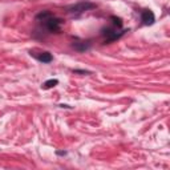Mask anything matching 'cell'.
<instances>
[{"label":"cell","instance_id":"6da1fadb","mask_svg":"<svg viewBox=\"0 0 170 170\" xmlns=\"http://www.w3.org/2000/svg\"><path fill=\"white\" fill-rule=\"evenodd\" d=\"M95 4L93 3H89V1H83V3H78L76 6H72L69 7V12H84V11H88V9H92L95 8Z\"/></svg>","mask_w":170,"mask_h":170},{"label":"cell","instance_id":"7a4b0ae2","mask_svg":"<svg viewBox=\"0 0 170 170\" xmlns=\"http://www.w3.org/2000/svg\"><path fill=\"white\" fill-rule=\"evenodd\" d=\"M45 24H47V28L49 29L51 32H59L60 31V24H61V20L51 16L48 20H45Z\"/></svg>","mask_w":170,"mask_h":170},{"label":"cell","instance_id":"3957f363","mask_svg":"<svg viewBox=\"0 0 170 170\" xmlns=\"http://www.w3.org/2000/svg\"><path fill=\"white\" fill-rule=\"evenodd\" d=\"M141 19H142L144 24L152 25L154 23V14L152 11H149V9H146V11L142 12V15H141Z\"/></svg>","mask_w":170,"mask_h":170},{"label":"cell","instance_id":"277c9868","mask_svg":"<svg viewBox=\"0 0 170 170\" xmlns=\"http://www.w3.org/2000/svg\"><path fill=\"white\" fill-rule=\"evenodd\" d=\"M37 59H39L41 63H51L52 61V55L48 52H43L37 56Z\"/></svg>","mask_w":170,"mask_h":170},{"label":"cell","instance_id":"5b68a950","mask_svg":"<svg viewBox=\"0 0 170 170\" xmlns=\"http://www.w3.org/2000/svg\"><path fill=\"white\" fill-rule=\"evenodd\" d=\"M57 84H59V81L56 80H48V81H45L44 83V85H43V88H44V89H51V88H53V87H56V85H57Z\"/></svg>","mask_w":170,"mask_h":170},{"label":"cell","instance_id":"8992f818","mask_svg":"<svg viewBox=\"0 0 170 170\" xmlns=\"http://www.w3.org/2000/svg\"><path fill=\"white\" fill-rule=\"evenodd\" d=\"M51 17V14L49 12H41V14L37 15V19H43L45 21V20H48Z\"/></svg>","mask_w":170,"mask_h":170},{"label":"cell","instance_id":"52a82bcc","mask_svg":"<svg viewBox=\"0 0 170 170\" xmlns=\"http://www.w3.org/2000/svg\"><path fill=\"white\" fill-rule=\"evenodd\" d=\"M110 20H112V21H113V24H115V25H117V27H121V25H122V21H121V19H120V17L112 16V17H110Z\"/></svg>","mask_w":170,"mask_h":170}]
</instances>
